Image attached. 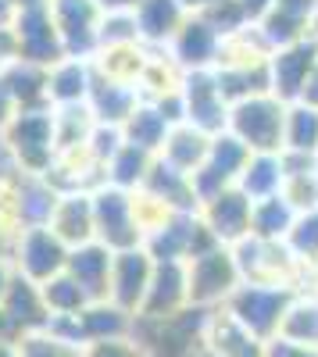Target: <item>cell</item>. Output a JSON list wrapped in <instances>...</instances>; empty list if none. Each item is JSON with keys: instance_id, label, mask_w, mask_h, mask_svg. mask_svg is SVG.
<instances>
[{"instance_id": "1", "label": "cell", "mask_w": 318, "mask_h": 357, "mask_svg": "<svg viewBox=\"0 0 318 357\" xmlns=\"http://www.w3.org/2000/svg\"><path fill=\"white\" fill-rule=\"evenodd\" d=\"M4 146L11 151L18 172L25 175H47L57 161V129H54V107L18 111L15 122L4 129Z\"/></svg>"}, {"instance_id": "2", "label": "cell", "mask_w": 318, "mask_h": 357, "mask_svg": "<svg viewBox=\"0 0 318 357\" xmlns=\"http://www.w3.org/2000/svg\"><path fill=\"white\" fill-rule=\"evenodd\" d=\"M297 301L294 286H265V282H240V289L225 301V311L233 314L254 340H275L282 318Z\"/></svg>"}, {"instance_id": "3", "label": "cell", "mask_w": 318, "mask_h": 357, "mask_svg": "<svg viewBox=\"0 0 318 357\" xmlns=\"http://www.w3.org/2000/svg\"><path fill=\"white\" fill-rule=\"evenodd\" d=\"M282 126H286V104H279L272 93L229 107V132L250 154H282Z\"/></svg>"}, {"instance_id": "4", "label": "cell", "mask_w": 318, "mask_h": 357, "mask_svg": "<svg viewBox=\"0 0 318 357\" xmlns=\"http://www.w3.org/2000/svg\"><path fill=\"white\" fill-rule=\"evenodd\" d=\"M93 222H97V243H104L111 254L143 247V225L136 218V193L97 186L93 190Z\"/></svg>"}, {"instance_id": "5", "label": "cell", "mask_w": 318, "mask_h": 357, "mask_svg": "<svg viewBox=\"0 0 318 357\" xmlns=\"http://www.w3.org/2000/svg\"><path fill=\"white\" fill-rule=\"evenodd\" d=\"M240 268L233 261V250L218 247L197 261H186V286H190V307L215 311L225 307V301L240 289Z\"/></svg>"}, {"instance_id": "6", "label": "cell", "mask_w": 318, "mask_h": 357, "mask_svg": "<svg viewBox=\"0 0 318 357\" xmlns=\"http://www.w3.org/2000/svg\"><path fill=\"white\" fill-rule=\"evenodd\" d=\"M50 18L65 43V57L93 61L100 54V4L97 0H50Z\"/></svg>"}, {"instance_id": "7", "label": "cell", "mask_w": 318, "mask_h": 357, "mask_svg": "<svg viewBox=\"0 0 318 357\" xmlns=\"http://www.w3.org/2000/svg\"><path fill=\"white\" fill-rule=\"evenodd\" d=\"M68 247L57 240V236L50 232V225L43 229H22L15 236V247H11V264L15 272L25 275L29 282H50L54 275H61L68 268Z\"/></svg>"}, {"instance_id": "8", "label": "cell", "mask_w": 318, "mask_h": 357, "mask_svg": "<svg viewBox=\"0 0 318 357\" xmlns=\"http://www.w3.org/2000/svg\"><path fill=\"white\" fill-rule=\"evenodd\" d=\"M11 33L18 43V61H29L47 72L65 61V43L57 36V25L50 18V4L36 8V11H18L11 22Z\"/></svg>"}, {"instance_id": "9", "label": "cell", "mask_w": 318, "mask_h": 357, "mask_svg": "<svg viewBox=\"0 0 318 357\" xmlns=\"http://www.w3.org/2000/svg\"><path fill=\"white\" fill-rule=\"evenodd\" d=\"M179 93L186 104V126L200 129L204 136H218L229 129V100L218 89L215 68L211 72H186Z\"/></svg>"}, {"instance_id": "10", "label": "cell", "mask_w": 318, "mask_h": 357, "mask_svg": "<svg viewBox=\"0 0 318 357\" xmlns=\"http://www.w3.org/2000/svg\"><path fill=\"white\" fill-rule=\"evenodd\" d=\"M318 68V36H304L294 47H282L268 57V79H272V97L279 104H297L311 72Z\"/></svg>"}, {"instance_id": "11", "label": "cell", "mask_w": 318, "mask_h": 357, "mask_svg": "<svg viewBox=\"0 0 318 357\" xmlns=\"http://www.w3.org/2000/svg\"><path fill=\"white\" fill-rule=\"evenodd\" d=\"M57 200H61V193H57L43 175L18 172L8 186V218L18 232L22 229H43L54 218Z\"/></svg>"}, {"instance_id": "12", "label": "cell", "mask_w": 318, "mask_h": 357, "mask_svg": "<svg viewBox=\"0 0 318 357\" xmlns=\"http://www.w3.org/2000/svg\"><path fill=\"white\" fill-rule=\"evenodd\" d=\"M151 279H154V257L143 247L114 254V264H111V296H107V301L136 318L143 311V301H147Z\"/></svg>"}, {"instance_id": "13", "label": "cell", "mask_w": 318, "mask_h": 357, "mask_svg": "<svg viewBox=\"0 0 318 357\" xmlns=\"http://www.w3.org/2000/svg\"><path fill=\"white\" fill-rule=\"evenodd\" d=\"M218 50H222L218 33L200 15H190L168 43V57L179 65L183 75L186 72H211L218 65Z\"/></svg>"}, {"instance_id": "14", "label": "cell", "mask_w": 318, "mask_h": 357, "mask_svg": "<svg viewBox=\"0 0 318 357\" xmlns=\"http://www.w3.org/2000/svg\"><path fill=\"white\" fill-rule=\"evenodd\" d=\"M190 307V286H186V264L183 261H161L154 264V279L143 301L139 318L151 321H165L172 314H179Z\"/></svg>"}, {"instance_id": "15", "label": "cell", "mask_w": 318, "mask_h": 357, "mask_svg": "<svg viewBox=\"0 0 318 357\" xmlns=\"http://www.w3.org/2000/svg\"><path fill=\"white\" fill-rule=\"evenodd\" d=\"M139 193L158 200L165 211H172V215H200V204L193 197L190 175L179 172V168H172L165 158H154L151 161V172H147V178H143Z\"/></svg>"}, {"instance_id": "16", "label": "cell", "mask_w": 318, "mask_h": 357, "mask_svg": "<svg viewBox=\"0 0 318 357\" xmlns=\"http://www.w3.org/2000/svg\"><path fill=\"white\" fill-rule=\"evenodd\" d=\"M250 211H254V204L236 186H229L211 204L200 207V218H204V225L218 236L222 247H236L240 240L250 236Z\"/></svg>"}, {"instance_id": "17", "label": "cell", "mask_w": 318, "mask_h": 357, "mask_svg": "<svg viewBox=\"0 0 318 357\" xmlns=\"http://www.w3.org/2000/svg\"><path fill=\"white\" fill-rule=\"evenodd\" d=\"M111 264H114V254L104 247V243H86V247H75L68 254V268L65 272L79 282V289L90 296V304H100L111 296Z\"/></svg>"}, {"instance_id": "18", "label": "cell", "mask_w": 318, "mask_h": 357, "mask_svg": "<svg viewBox=\"0 0 318 357\" xmlns=\"http://www.w3.org/2000/svg\"><path fill=\"white\" fill-rule=\"evenodd\" d=\"M50 232L61 240L68 250L86 247L97 240V222H93V193H65L54 207Z\"/></svg>"}, {"instance_id": "19", "label": "cell", "mask_w": 318, "mask_h": 357, "mask_svg": "<svg viewBox=\"0 0 318 357\" xmlns=\"http://www.w3.org/2000/svg\"><path fill=\"white\" fill-rule=\"evenodd\" d=\"M90 111L97 118V126H114V129H122L129 122V114L143 104L139 97V89L132 82H114L107 75H100L93 68V89H90Z\"/></svg>"}, {"instance_id": "20", "label": "cell", "mask_w": 318, "mask_h": 357, "mask_svg": "<svg viewBox=\"0 0 318 357\" xmlns=\"http://www.w3.org/2000/svg\"><path fill=\"white\" fill-rule=\"evenodd\" d=\"M0 307H4L8 321L15 325L18 340H22V336H33V333H43L47 321H50L40 286L29 282V279L18 275V272H15V279H11V286H8V296H4V304H0Z\"/></svg>"}, {"instance_id": "21", "label": "cell", "mask_w": 318, "mask_h": 357, "mask_svg": "<svg viewBox=\"0 0 318 357\" xmlns=\"http://www.w3.org/2000/svg\"><path fill=\"white\" fill-rule=\"evenodd\" d=\"M204 347L215 357H265V343L254 340L225 307H215L204 325Z\"/></svg>"}, {"instance_id": "22", "label": "cell", "mask_w": 318, "mask_h": 357, "mask_svg": "<svg viewBox=\"0 0 318 357\" xmlns=\"http://www.w3.org/2000/svg\"><path fill=\"white\" fill-rule=\"evenodd\" d=\"M136 29H139V43L143 47H168L172 36L183 29L190 18L183 0H139L136 4Z\"/></svg>"}, {"instance_id": "23", "label": "cell", "mask_w": 318, "mask_h": 357, "mask_svg": "<svg viewBox=\"0 0 318 357\" xmlns=\"http://www.w3.org/2000/svg\"><path fill=\"white\" fill-rule=\"evenodd\" d=\"M93 89V61H75L65 57L61 65H54L47 72V100L50 107H72V104H86Z\"/></svg>"}, {"instance_id": "24", "label": "cell", "mask_w": 318, "mask_h": 357, "mask_svg": "<svg viewBox=\"0 0 318 357\" xmlns=\"http://www.w3.org/2000/svg\"><path fill=\"white\" fill-rule=\"evenodd\" d=\"M193 229H197V215H168L158 229L147 232L143 250L154 257V264H161V261H183L186 264Z\"/></svg>"}, {"instance_id": "25", "label": "cell", "mask_w": 318, "mask_h": 357, "mask_svg": "<svg viewBox=\"0 0 318 357\" xmlns=\"http://www.w3.org/2000/svg\"><path fill=\"white\" fill-rule=\"evenodd\" d=\"M79 333L86 347L104 343V340H132V314L114 307L111 301L90 304L86 311H79Z\"/></svg>"}, {"instance_id": "26", "label": "cell", "mask_w": 318, "mask_h": 357, "mask_svg": "<svg viewBox=\"0 0 318 357\" xmlns=\"http://www.w3.org/2000/svg\"><path fill=\"white\" fill-rule=\"evenodd\" d=\"M286 186V172H282V161L279 154H250L247 168L240 172L236 178V190L257 204V200H268V197H279Z\"/></svg>"}, {"instance_id": "27", "label": "cell", "mask_w": 318, "mask_h": 357, "mask_svg": "<svg viewBox=\"0 0 318 357\" xmlns=\"http://www.w3.org/2000/svg\"><path fill=\"white\" fill-rule=\"evenodd\" d=\"M294 222H297L294 204L279 193V197H268V200L254 204V211H250V236H254V240H265V243H286Z\"/></svg>"}, {"instance_id": "28", "label": "cell", "mask_w": 318, "mask_h": 357, "mask_svg": "<svg viewBox=\"0 0 318 357\" xmlns=\"http://www.w3.org/2000/svg\"><path fill=\"white\" fill-rule=\"evenodd\" d=\"M168 132H172V126L165 122V114H161L154 104H147V100H143V104L129 114V122L122 126V139H126L129 146L147 151L151 158H158V154L165 151Z\"/></svg>"}, {"instance_id": "29", "label": "cell", "mask_w": 318, "mask_h": 357, "mask_svg": "<svg viewBox=\"0 0 318 357\" xmlns=\"http://www.w3.org/2000/svg\"><path fill=\"white\" fill-rule=\"evenodd\" d=\"M208 146H211V136H204L193 126H176L165 139V151L158 158H165L172 168H179L186 175H193L197 168H204L208 161Z\"/></svg>"}, {"instance_id": "30", "label": "cell", "mask_w": 318, "mask_h": 357, "mask_svg": "<svg viewBox=\"0 0 318 357\" xmlns=\"http://www.w3.org/2000/svg\"><path fill=\"white\" fill-rule=\"evenodd\" d=\"M54 129H57V158L79 154L90 143V132L97 129V118L90 104H72V107H54Z\"/></svg>"}, {"instance_id": "31", "label": "cell", "mask_w": 318, "mask_h": 357, "mask_svg": "<svg viewBox=\"0 0 318 357\" xmlns=\"http://www.w3.org/2000/svg\"><path fill=\"white\" fill-rule=\"evenodd\" d=\"M0 79L8 82L18 111L50 107V100H47V68H36L29 61H11L4 72H0Z\"/></svg>"}, {"instance_id": "32", "label": "cell", "mask_w": 318, "mask_h": 357, "mask_svg": "<svg viewBox=\"0 0 318 357\" xmlns=\"http://www.w3.org/2000/svg\"><path fill=\"white\" fill-rule=\"evenodd\" d=\"M222 97L233 104H243L250 97H265L272 93V79H268V61L265 65H247V68H215Z\"/></svg>"}, {"instance_id": "33", "label": "cell", "mask_w": 318, "mask_h": 357, "mask_svg": "<svg viewBox=\"0 0 318 357\" xmlns=\"http://www.w3.org/2000/svg\"><path fill=\"white\" fill-rule=\"evenodd\" d=\"M151 154L147 151H139V146H122L119 154L111 158V165L104 168V183L114 186V190H126V193H139L143 186V178H147L151 172Z\"/></svg>"}, {"instance_id": "34", "label": "cell", "mask_w": 318, "mask_h": 357, "mask_svg": "<svg viewBox=\"0 0 318 357\" xmlns=\"http://www.w3.org/2000/svg\"><path fill=\"white\" fill-rule=\"evenodd\" d=\"M282 151L318 154V107H308V104H290L286 107Z\"/></svg>"}, {"instance_id": "35", "label": "cell", "mask_w": 318, "mask_h": 357, "mask_svg": "<svg viewBox=\"0 0 318 357\" xmlns=\"http://www.w3.org/2000/svg\"><path fill=\"white\" fill-rule=\"evenodd\" d=\"M279 336L301 347H318V293H297V301L282 318Z\"/></svg>"}, {"instance_id": "36", "label": "cell", "mask_w": 318, "mask_h": 357, "mask_svg": "<svg viewBox=\"0 0 318 357\" xmlns=\"http://www.w3.org/2000/svg\"><path fill=\"white\" fill-rule=\"evenodd\" d=\"M247 161H250V151L233 136V132H218V136H211V146H208V161H204V168L208 172H215L218 178H225V183H233L236 186V178H240V172L247 168Z\"/></svg>"}, {"instance_id": "37", "label": "cell", "mask_w": 318, "mask_h": 357, "mask_svg": "<svg viewBox=\"0 0 318 357\" xmlns=\"http://www.w3.org/2000/svg\"><path fill=\"white\" fill-rule=\"evenodd\" d=\"M40 293H43L47 314H57V318H72V314L90 307V296L79 289V282L68 272H61V275H54L50 282H43Z\"/></svg>"}, {"instance_id": "38", "label": "cell", "mask_w": 318, "mask_h": 357, "mask_svg": "<svg viewBox=\"0 0 318 357\" xmlns=\"http://www.w3.org/2000/svg\"><path fill=\"white\" fill-rule=\"evenodd\" d=\"M286 247H290V254L304 268H318V207L315 211L297 215L290 236H286Z\"/></svg>"}, {"instance_id": "39", "label": "cell", "mask_w": 318, "mask_h": 357, "mask_svg": "<svg viewBox=\"0 0 318 357\" xmlns=\"http://www.w3.org/2000/svg\"><path fill=\"white\" fill-rule=\"evenodd\" d=\"M114 47H139V29L132 11H111L100 18V50Z\"/></svg>"}, {"instance_id": "40", "label": "cell", "mask_w": 318, "mask_h": 357, "mask_svg": "<svg viewBox=\"0 0 318 357\" xmlns=\"http://www.w3.org/2000/svg\"><path fill=\"white\" fill-rule=\"evenodd\" d=\"M204 18L215 33H218V40H229V36H236V33H243V29L250 25L247 18H243V11H240V4L236 0H222V4H215V8H208Z\"/></svg>"}, {"instance_id": "41", "label": "cell", "mask_w": 318, "mask_h": 357, "mask_svg": "<svg viewBox=\"0 0 318 357\" xmlns=\"http://www.w3.org/2000/svg\"><path fill=\"white\" fill-rule=\"evenodd\" d=\"M122 146H126L122 129H114V126H97V129L90 132V143H86V158H90L97 168H107L111 158L119 154Z\"/></svg>"}, {"instance_id": "42", "label": "cell", "mask_w": 318, "mask_h": 357, "mask_svg": "<svg viewBox=\"0 0 318 357\" xmlns=\"http://www.w3.org/2000/svg\"><path fill=\"white\" fill-rule=\"evenodd\" d=\"M282 197L294 204V211H297V215H304V211H315V207H318V172H311V175H301V178H286Z\"/></svg>"}, {"instance_id": "43", "label": "cell", "mask_w": 318, "mask_h": 357, "mask_svg": "<svg viewBox=\"0 0 318 357\" xmlns=\"http://www.w3.org/2000/svg\"><path fill=\"white\" fill-rule=\"evenodd\" d=\"M18 354H22V357H82V350H79V347L57 343V340H50L47 333L22 336V340H18Z\"/></svg>"}, {"instance_id": "44", "label": "cell", "mask_w": 318, "mask_h": 357, "mask_svg": "<svg viewBox=\"0 0 318 357\" xmlns=\"http://www.w3.org/2000/svg\"><path fill=\"white\" fill-rule=\"evenodd\" d=\"M82 357H143V350L132 340H104V343H90L82 350Z\"/></svg>"}, {"instance_id": "45", "label": "cell", "mask_w": 318, "mask_h": 357, "mask_svg": "<svg viewBox=\"0 0 318 357\" xmlns=\"http://www.w3.org/2000/svg\"><path fill=\"white\" fill-rule=\"evenodd\" d=\"M275 8L304 25H315V18H318V0H275Z\"/></svg>"}, {"instance_id": "46", "label": "cell", "mask_w": 318, "mask_h": 357, "mask_svg": "<svg viewBox=\"0 0 318 357\" xmlns=\"http://www.w3.org/2000/svg\"><path fill=\"white\" fill-rule=\"evenodd\" d=\"M265 357H318V347H301V343L275 336V340L265 343Z\"/></svg>"}, {"instance_id": "47", "label": "cell", "mask_w": 318, "mask_h": 357, "mask_svg": "<svg viewBox=\"0 0 318 357\" xmlns=\"http://www.w3.org/2000/svg\"><path fill=\"white\" fill-rule=\"evenodd\" d=\"M15 114H18V104H15V97H11L8 82L0 79V136H4V129L15 122Z\"/></svg>"}, {"instance_id": "48", "label": "cell", "mask_w": 318, "mask_h": 357, "mask_svg": "<svg viewBox=\"0 0 318 357\" xmlns=\"http://www.w3.org/2000/svg\"><path fill=\"white\" fill-rule=\"evenodd\" d=\"M236 4H240L243 18H247L250 25H257V22H262V18L275 8V0H236Z\"/></svg>"}, {"instance_id": "49", "label": "cell", "mask_w": 318, "mask_h": 357, "mask_svg": "<svg viewBox=\"0 0 318 357\" xmlns=\"http://www.w3.org/2000/svg\"><path fill=\"white\" fill-rule=\"evenodd\" d=\"M11 61H18V43L11 29H0V72H4Z\"/></svg>"}, {"instance_id": "50", "label": "cell", "mask_w": 318, "mask_h": 357, "mask_svg": "<svg viewBox=\"0 0 318 357\" xmlns=\"http://www.w3.org/2000/svg\"><path fill=\"white\" fill-rule=\"evenodd\" d=\"M297 104L318 107V68L311 72V79H308V86H304V93H301V100H297Z\"/></svg>"}, {"instance_id": "51", "label": "cell", "mask_w": 318, "mask_h": 357, "mask_svg": "<svg viewBox=\"0 0 318 357\" xmlns=\"http://www.w3.org/2000/svg\"><path fill=\"white\" fill-rule=\"evenodd\" d=\"M11 279H15V264L0 257V304H4V296H8V286H11Z\"/></svg>"}, {"instance_id": "52", "label": "cell", "mask_w": 318, "mask_h": 357, "mask_svg": "<svg viewBox=\"0 0 318 357\" xmlns=\"http://www.w3.org/2000/svg\"><path fill=\"white\" fill-rule=\"evenodd\" d=\"M97 4H100L104 15H111V11H136L139 0H97Z\"/></svg>"}, {"instance_id": "53", "label": "cell", "mask_w": 318, "mask_h": 357, "mask_svg": "<svg viewBox=\"0 0 318 357\" xmlns=\"http://www.w3.org/2000/svg\"><path fill=\"white\" fill-rule=\"evenodd\" d=\"M0 343H18V333H15V325L8 321L4 307H0Z\"/></svg>"}, {"instance_id": "54", "label": "cell", "mask_w": 318, "mask_h": 357, "mask_svg": "<svg viewBox=\"0 0 318 357\" xmlns=\"http://www.w3.org/2000/svg\"><path fill=\"white\" fill-rule=\"evenodd\" d=\"M215 4H222V0H183L186 15H204V11H208V8H215Z\"/></svg>"}, {"instance_id": "55", "label": "cell", "mask_w": 318, "mask_h": 357, "mask_svg": "<svg viewBox=\"0 0 318 357\" xmlns=\"http://www.w3.org/2000/svg\"><path fill=\"white\" fill-rule=\"evenodd\" d=\"M11 22H15V4L0 0V29H11Z\"/></svg>"}, {"instance_id": "56", "label": "cell", "mask_w": 318, "mask_h": 357, "mask_svg": "<svg viewBox=\"0 0 318 357\" xmlns=\"http://www.w3.org/2000/svg\"><path fill=\"white\" fill-rule=\"evenodd\" d=\"M11 4H15V15H18V11H36V8H47L50 0H11Z\"/></svg>"}, {"instance_id": "57", "label": "cell", "mask_w": 318, "mask_h": 357, "mask_svg": "<svg viewBox=\"0 0 318 357\" xmlns=\"http://www.w3.org/2000/svg\"><path fill=\"white\" fill-rule=\"evenodd\" d=\"M0 357H22L18 354V343H0Z\"/></svg>"}, {"instance_id": "58", "label": "cell", "mask_w": 318, "mask_h": 357, "mask_svg": "<svg viewBox=\"0 0 318 357\" xmlns=\"http://www.w3.org/2000/svg\"><path fill=\"white\" fill-rule=\"evenodd\" d=\"M311 36H318V18H315V25H311Z\"/></svg>"}]
</instances>
